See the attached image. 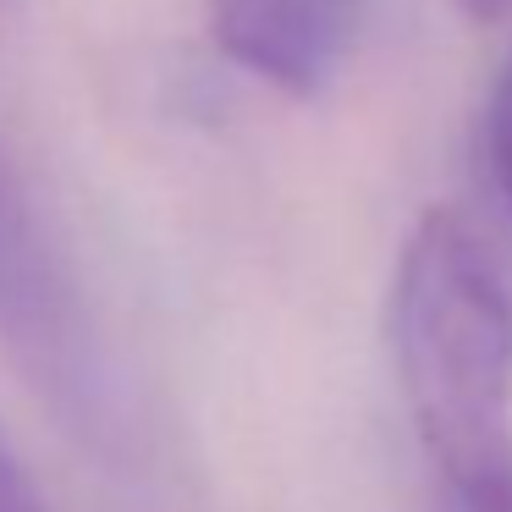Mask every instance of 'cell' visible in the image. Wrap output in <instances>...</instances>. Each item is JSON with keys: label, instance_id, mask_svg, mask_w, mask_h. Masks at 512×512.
Segmentation results:
<instances>
[{"label": "cell", "instance_id": "6da1fadb", "mask_svg": "<svg viewBox=\"0 0 512 512\" xmlns=\"http://www.w3.org/2000/svg\"><path fill=\"white\" fill-rule=\"evenodd\" d=\"M408 424L452 512H512V292L474 226L430 210L391 276Z\"/></svg>", "mask_w": 512, "mask_h": 512}, {"label": "cell", "instance_id": "7a4b0ae2", "mask_svg": "<svg viewBox=\"0 0 512 512\" xmlns=\"http://www.w3.org/2000/svg\"><path fill=\"white\" fill-rule=\"evenodd\" d=\"M210 39L248 78L314 94L347 39V0H210Z\"/></svg>", "mask_w": 512, "mask_h": 512}, {"label": "cell", "instance_id": "3957f363", "mask_svg": "<svg viewBox=\"0 0 512 512\" xmlns=\"http://www.w3.org/2000/svg\"><path fill=\"white\" fill-rule=\"evenodd\" d=\"M485 166H490V182H496L507 215H512V56L501 61L496 89L485 100Z\"/></svg>", "mask_w": 512, "mask_h": 512}, {"label": "cell", "instance_id": "277c9868", "mask_svg": "<svg viewBox=\"0 0 512 512\" xmlns=\"http://www.w3.org/2000/svg\"><path fill=\"white\" fill-rule=\"evenodd\" d=\"M0 512H45L34 485H28V474H23V463L12 457L6 441H0Z\"/></svg>", "mask_w": 512, "mask_h": 512}, {"label": "cell", "instance_id": "5b68a950", "mask_svg": "<svg viewBox=\"0 0 512 512\" xmlns=\"http://www.w3.org/2000/svg\"><path fill=\"white\" fill-rule=\"evenodd\" d=\"M457 6H463L474 23H501V17L512 12V0H457Z\"/></svg>", "mask_w": 512, "mask_h": 512}]
</instances>
